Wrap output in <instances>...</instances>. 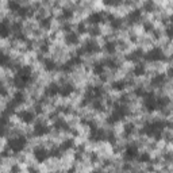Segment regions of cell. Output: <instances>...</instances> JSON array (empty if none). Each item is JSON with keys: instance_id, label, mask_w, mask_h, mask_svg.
<instances>
[{"instance_id": "83f0119b", "label": "cell", "mask_w": 173, "mask_h": 173, "mask_svg": "<svg viewBox=\"0 0 173 173\" xmlns=\"http://www.w3.org/2000/svg\"><path fill=\"white\" fill-rule=\"evenodd\" d=\"M54 127H56L57 130H68V129H69L68 125H66V122L62 120V119H57L56 123H54Z\"/></svg>"}, {"instance_id": "f35d334b", "label": "cell", "mask_w": 173, "mask_h": 173, "mask_svg": "<svg viewBox=\"0 0 173 173\" xmlns=\"http://www.w3.org/2000/svg\"><path fill=\"white\" fill-rule=\"evenodd\" d=\"M166 35H168L169 38H173V26H169V27L166 29Z\"/></svg>"}, {"instance_id": "7a4b0ae2", "label": "cell", "mask_w": 173, "mask_h": 173, "mask_svg": "<svg viewBox=\"0 0 173 173\" xmlns=\"http://www.w3.org/2000/svg\"><path fill=\"white\" fill-rule=\"evenodd\" d=\"M164 130V123L162 122H149L143 127V133L150 137H157L160 138V135Z\"/></svg>"}, {"instance_id": "9a60e30c", "label": "cell", "mask_w": 173, "mask_h": 173, "mask_svg": "<svg viewBox=\"0 0 173 173\" xmlns=\"http://www.w3.org/2000/svg\"><path fill=\"white\" fill-rule=\"evenodd\" d=\"M65 42L68 45H76L79 42V34L75 33V31H69V33L65 34Z\"/></svg>"}, {"instance_id": "3957f363", "label": "cell", "mask_w": 173, "mask_h": 173, "mask_svg": "<svg viewBox=\"0 0 173 173\" xmlns=\"http://www.w3.org/2000/svg\"><path fill=\"white\" fill-rule=\"evenodd\" d=\"M127 114H129V110H127V107L126 106H118L114 108V111L110 116H108V119H107V123H110V125H114L115 122L118 120H120V119H125V118L127 116Z\"/></svg>"}, {"instance_id": "ab89813d", "label": "cell", "mask_w": 173, "mask_h": 173, "mask_svg": "<svg viewBox=\"0 0 173 173\" xmlns=\"http://www.w3.org/2000/svg\"><path fill=\"white\" fill-rule=\"evenodd\" d=\"M91 34H92V35H99V34H100L99 27H96V26L92 27V29H91Z\"/></svg>"}, {"instance_id": "d4e9b609", "label": "cell", "mask_w": 173, "mask_h": 173, "mask_svg": "<svg viewBox=\"0 0 173 173\" xmlns=\"http://www.w3.org/2000/svg\"><path fill=\"white\" fill-rule=\"evenodd\" d=\"M104 68H106V65H104L103 62H95V64H93V73H96V75H103Z\"/></svg>"}, {"instance_id": "30bf717a", "label": "cell", "mask_w": 173, "mask_h": 173, "mask_svg": "<svg viewBox=\"0 0 173 173\" xmlns=\"http://www.w3.org/2000/svg\"><path fill=\"white\" fill-rule=\"evenodd\" d=\"M49 131H50L49 126L46 123H43V122H38V123H35V126H34V135H37V137L46 135Z\"/></svg>"}, {"instance_id": "4dcf8cb0", "label": "cell", "mask_w": 173, "mask_h": 173, "mask_svg": "<svg viewBox=\"0 0 173 173\" xmlns=\"http://www.w3.org/2000/svg\"><path fill=\"white\" fill-rule=\"evenodd\" d=\"M72 16H73V11H72V10H69V8H66V10H62V12H61V19L68 20V19H72Z\"/></svg>"}, {"instance_id": "8d00e7d4", "label": "cell", "mask_w": 173, "mask_h": 173, "mask_svg": "<svg viewBox=\"0 0 173 173\" xmlns=\"http://www.w3.org/2000/svg\"><path fill=\"white\" fill-rule=\"evenodd\" d=\"M61 154H62V149H61V148H53V149H52V156L60 157Z\"/></svg>"}, {"instance_id": "ee69618b", "label": "cell", "mask_w": 173, "mask_h": 173, "mask_svg": "<svg viewBox=\"0 0 173 173\" xmlns=\"http://www.w3.org/2000/svg\"><path fill=\"white\" fill-rule=\"evenodd\" d=\"M137 173H141V172H137Z\"/></svg>"}, {"instance_id": "2e32d148", "label": "cell", "mask_w": 173, "mask_h": 173, "mask_svg": "<svg viewBox=\"0 0 173 173\" xmlns=\"http://www.w3.org/2000/svg\"><path fill=\"white\" fill-rule=\"evenodd\" d=\"M127 20H129V23H137V22L141 20V10H133L130 11L129 16H127Z\"/></svg>"}, {"instance_id": "7c38bea8", "label": "cell", "mask_w": 173, "mask_h": 173, "mask_svg": "<svg viewBox=\"0 0 173 173\" xmlns=\"http://www.w3.org/2000/svg\"><path fill=\"white\" fill-rule=\"evenodd\" d=\"M73 91H75V87L70 83H64L60 87V95L61 96H69L70 93H73Z\"/></svg>"}, {"instance_id": "f546056e", "label": "cell", "mask_w": 173, "mask_h": 173, "mask_svg": "<svg viewBox=\"0 0 173 173\" xmlns=\"http://www.w3.org/2000/svg\"><path fill=\"white\" fill-rule=\"evenodd\" d=\"M145 65L143 64H138V65H135V68H134V75L135 76H142L143 73H145Z\"/></svg>"}, {"instance_id": "7bdbcfd3", "label": "cell", "mask_w": 173, "mask_h": 173, "mask_svg": "<svg viewBox=\"0 0 173 173\" xmlns=\"http://www.w3.org/2000/svg\"><path fill=\"white\" fill-rule=\"evenodd\" d=\"M92 173H103V172H100V170H95V172H92Z\"/></svg>"}, {"instance_id": "cb8c5ba5", "label": "cell", "mask_w": 173, "mask_h": 173, "mask_svg": "<svg viewBox=\"0 0 173 173\" xmlns=\"http://www.w3.org/2000/svg\"><path fill=\"white\" fill-rule=\"evenodd\" d=\"M142 53H143L142 50H135V52H133L131 54H129V56H127V60H130V61H137V60H139V58L143 56Z\"/></svg>"}, {"instance_id": "277c9868", "label": "cell", "mask_w": 173, "mask_h": 173, "mask_svg": "<svg viewBox=\"0 0 173 173\" xmlns=\"http://www.w3.org/2000/svg\"><path fill=\"white\" fill-rule=\"evenodd\" d=\"M26 143H27V141H26L25 137L19 135V137H16V138H12V139L10 141V148H11V150H12L14 153H19V152H22V150L25 149Z\"/></svg>"}, {"instance_id": "8fae6325", "label": "cell", "mask_w": 173, "mask_h": 173, "mask_svg": "<svg viewBox=\"0 0 173 173\" xmlns=\"http://www.w3.org/2000/svg\"><path fill=\"white\" fill-rule=\"evenodd\" d=\"M19 118L25 122V123H31V122L34 120V118H35V114H34L33 111L23 110V111H22V112L19 114Z\"/></svg>"}, {"instance_id": "836d02e7", "label": "cell", "mask_w": 173, "mask_h": 173, "mask_svg": "<svg viewBox=\"0 0 173 173\" xmlns=\"http://www.w3.org/2000/svg\"><path fill=\"white\" fill-rule=\"evenodd\" d=\"M77 33H79V34L87 33V25L84 23V22H81V23L77 25Z\"/></svg>"}, {"instance_id": "ba28073f", "label": "cell", "mask_w": 173, "mask_h": 173, "mask_svg": "<svg viewBox=\"0 0 173 173\" xmlns=\"http://www.w3.org/2000/svg\"><path fill=\"white\" fill-rule=\"evenodd\" d=\"M49 156H50L49 150L46 148H43V146H39V148H37L34 150V158L38 162H43L45 160H47Z\"/></svg>"}, {"instance_id": "4fadbf2b", "label": "cell", "mask_w": 173, "mask_h": 173, "mask_svg": "<svg viewBox=\"0 0 173 173\" xmlns=\"http://www.w3.org/2000/svg\"><path fill=\"white\" fill-rule=\"evenodd\" d=\"M83 50L85 53H88V54H93V53H96L99 50V46H98V43L95 42V41H88V42H85Z\"/></svg>"}, {"instance_id": "5b68a950", "label": "cell", "mask_w": 173, "mask_h": 173, "mask_svg": "<svg viewBox=\"0 0 173 173\" xmlns=\"http://www.w3.org/2000/svg\"><path fill=\"white\" fill-rule=\"evenodd\" d=\"M164 52L162 49L160 47H153L152 50H149V52L145 54V58H146L148 61H152V62H156V61H161L164 60Z\"/></svg>"}, {"instance_id": "484cf974", "label": "cell", "mask_w": 173, "mask_h": 173, "mask_svg": "<svg viewBox=\"0 0 173 173\" xmlns=\"http://www.w3.org/2000/svg\"><path fill=\"white\" fill-rule=\"evenodd\" d=\"M104 50H106L108 54H114L116 52V43L115 42H107L104 45Z\"/></svg>"}, {"instance_id": "d6a6232c", "label": "cell", "mask_w": 173, "mask_h": 173, "mask_svg": "<svg viewBox=\"0 0 173 173\" xmlns=\"http://www.w3.org/2000/svg\"><path fill=\"white\" fill-rule=\"evenodd\" d=\"M60 148L62 149V152H66V150H69L70 148H73V141H72V139H68L66 142H64Z\"/></svg>"}, {"instance_id": "74e56055", "label": "cell", "mask_w": 173, "mask_h": 173, "mask_svg": "<svg viewBox=\"0 0 173 173\" xmlns=\"http://www.w3.org/2000/svg\"><path fill=\"white\" fill-rule=\"evenodd\" d=\"M93 107H95V110H99V111L103 110V104L100 103V100H98V102L93 103Z\"/></svg>"}, {"instance_id": "d590c367", "label": "cell", "mask_w": 173, "mask_h": 173, "mask_svg": "<svg viewBox=\"0 0 173 173\" xmlns=\"http://www.w3.org/2000/svg\"><path fill=\"white\" fill-rule=\"evenodd\" d=\"M133 131H134V125H133V123L126 125V127H125V133H126V135L133 134Z\"/></svg>"}, {"instance_id": "4316f807", "label": "cell", "mask_w": 173, "mask_h": 173, "mask_svg": "<svg viewBox=\"0 0 173 173\" xmlns=\"http://www.w3.org/2000/svg\"><path fill=\"white\" fill-rule=\"evenodd\" d=\"M104 65L108 66L110 69H115V68H118V61L115 60V58L110 57V58H107V60L104 61Z\"/></svg>"}, {"instance_id": "60d3db41", "label": "cell", "mask_w": 173, "mask_h": 173, "mask_svg": "<svg viewBox=\"0 0 173 173\" xmlns=\"http://www.w3.org/2000/svg\"><path fill=\"white\" fill-rule=\"evenodd\" d=\"M143 7H145V8H146V10H149V11H150V10H152V8L154 7V4L149 2V3H145V4H143Z\"/></svg>"}, {"instance_id": "5bb4252c", "label": "cell", "mask_w": 173, "mask_h": 173, "mask_svg": "<svg viewBox=\"0 0 173 173\" xmlns=\"http://www.w3.org/2000/svg\"><path fill=\"white\" fill-rule=\"evenodd\" d=\"M88 22L91 25L96 26V25H99V23H102V22H103V15L100 12H92L88 16Z\"/></svg>"}, {"instance_id": "f1b7e54d", "label": "cell", "mask_w": 173, "mask_h": 173, "mask_svg": "<svg viewBox=\"0 0 173 173\" xmlns=\"http://www.w3.org/2000/svg\"><path fill=\"white\" fill-rule=\"evenodd\" d=\"M125 87H126V81L125 80H119V81L112 83V88L115 91H122V89H125Z\"/></svg>"}, {"instance_id": "1f68e13d", "label": "cell", "mask_w": 173, "mask_h": 173, "mask_svg": "<svg viewBox=\"0 0 173 173\" xmlns=\"http://www.w3.org/2000/svg\"><path fill=\"white\" fill-rule=\"evenodd\" d=\"M138 160L139 162H143V164H146V162H150V156H149V153H141L139 156H138Z\"/></svg>"}, {"instance_id": "6da1fadb", "label": "cell", "mask_w": 173, "mask_h": 173, "mask_svg": "<svg viewBox=\"0 0 173 173\" xmlns=\"http://www.w3.org/2000/svg\"><path fill=\"white\" fill-rule=\"evenodd\" d=\"M31 79H33V72H31V69L29 66H23L18 70L15 79H14V84H15V87H18V88H25L26 85L30 84Z\"/></svg>"}, {"instance_id": "d6986e66", "label": "cell", "mask_w": 173, "mask_h": 173, "mask_svg": "<svg viewBox=\"0 0 173 173\" xmlns=\"http://www.w3.org/2000/svg\"><path fill=\"white\" fill-rule=\"evenodd\" d=\"M43 68L46 70L52 72V70H54L57 68V64H56L54 60H52V58H46V60H43Z\"/></svg>"}, {"instance_id": "603a6c76", "label": "cell", "mask_w": 173, "mask_h": 173, "mask_svg": "<svg viewBox=\"0 0 173 173\" xmlns=\"http://www.w3.org/2000/svg\"><path fill=\"white\" fill-rule=\"evenodd\" d=\"M11 26L6 23V22H2V25H0V33H2L3 37H7L8 33H11Z\"/></svg>"}, {"instance_id": "ffe728a7", "label": "cell", "mask_w": 173, "mask_h": 173, "mask_svg": "<svg viewBox=\"0 0 173 173\" xmlns=\"http://www.w3.org/2000/svg\"><path fill=\"white\" fill-rule=\"evenodd\" d=\"M170 103V100H169V98H166V96H158L157 98V107L158 108H166L168 107V104Z\"/></svg>"}, {"instance_id": "9c48e42d", "label": "cell", "mask_w": 173, "mask_h": 173, "mask_svg": "<svg viewBox=\"0 0 173 173\" xmlns=\"http://www.w3.org/2000/svg\"><path fill=\"white\" fill-rule=\"evenodd\" d=\"M89 138L92 141H104V139H107V133L103 129H96V127H93V129L91 130Z\"/></svg>"}, {"instance_id": "7402d4cb", "label": "cell", "mask_w": 173, "mask_h": 173, "mask_svg": "<svg viewBox=\"0 0 173 173\" xmlns=\"http://www.w3.org/2000/svg\"><path fill=\"white\" fill-rule=\"evenodd\" d=\"M164 83H165V76L164 75H157L152 79V85L154 87H161Z\"/></svg>"}, {"instance_id": "8992f818", "label": "cell", "mask_w": 173, "mask_h": 173, "mask_svg": "<svg viewBox=\"0 0 173 173\" xmlns=\"http://www.w3.org/2000/svg\"><path fill=\"white\" fill-rule=\"evenodd\" d=\"M138 156H139L138 146H137L135 143L127 145L126 149H125V160L131 161V160H135V158H138Z\"/></svg>"}, {"instance_id": "ac0fdd59", "label": "cell", "mask_w": 173, "mask_h": 173, "mask_svg": "<svg viewBox=\"0 0 173 173\" xmlns=\"http://www.w3.org/2000/svg\"><path fill=\"white\" fill-rule=\"evenodd\" d=\"M108 20H110V26L112 27L114 30H118L122 26V19H120V18H115V16L110 15V16H108Z\"/></svg>"}, {"instance_id": "b9f144b4", "label": "cell", "mask_w": 173, "mask_h": 173, "mask_svg": "<svg viewBox=\"0 0 173 173\" xmlns=\"http://www.w3.org/2000/svg\"><path fill=\"white\" fill-rule=\"evenodd\" d=\"M169 76L173 79V68H170V69H169Z\"/></svg>"}, {"instance_id": "52a82bcc", "label": "cell", "mask_w": 173, "mask_h": 173, "mask_svg": "<svg viewBox=\"0 0 173 173\" xmlns=\"http://www.w3.org/2000/svg\"><path fill=\"white\" fill-rule=\"evenodd\" d=\"M145 108H146L148 111H154V110H157V98L154 96L153 93H146L145 95Z\"/></svg>"}, {"instance_id": "44dd1931", "label": "cell", "mask_w": 173, "mask_h": 173, "mask_svg": "<svg viewBox=\"0 0 173 173\" xmlns=\"http://www.w3.org/2000/svg\"><path fill=\"white\" fill-rule=\"evenodd\" d=\"M46 93L49 96H54V95H60V85L57 84H50L46 89Z\"/></svg>"}, {"instance_id": "e0dca14e", "label": "cell", "mask_w": 173, "mask_h": 173, "mask_svg": "<svg viewBox=\"0 0 173 173\" xmlns=\"http://www.w3.org/2000/svg\"><path fill=\"white\" fill-rule=\"evenodd\" d=\"M11 102H12V106H20V104L25 102V95H23V92L18 91V92L14 95V98L11 99Z\"/></svg>"}, {"instance_id": "e575fe53", "label": "cell", "mask_w": 173, "mask_h": 173, "mask_svg": "<svg viewBox=\"0 0 173 173\" xmlns=\"http://www.w3.org/2000/svg\"><path fill=\"white\" fill-rule=\"evenodd\" d=\"M39 26L43 27V29H47V27H50V18H43V19H41Z\"/></svg>"}]
</instances>
